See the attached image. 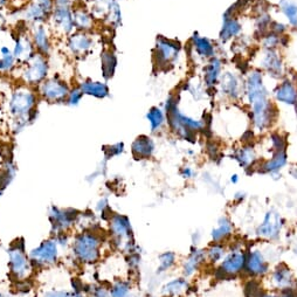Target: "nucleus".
I'll return each mask as SVG.
<instances>
[{
	"mask_svg": "<svg viewBox=\"0 0 297 297\" xmlns=\"http://www.w3.org/2000/svg\"><path fill=\"white\" fill-rule=\"evenodd\" d=\"M179 99L177 95H170L165 101L164 111L166 113V123L174 135L190 142H197V133L207 130V122L205 119L198 120L190 115H186L179 109Z\"/></svg>",
	"mask_w": 297,
	"mask_h": 297,
	"instance_id": "nucleus-1",
	"label": "nucleus"
},
{
	"mask_svg": "<svg viewBox=\"0 0 297 297\" xmlns=\"http://www.w3.org/2000/svg\"><path fill=\"white\" fill-rule=\"evenodd\" d=\"M38 93L31 89L28 85L18 87L12 93L9 109L14 120H25L32 124L36 120L38 110Z\"/></svg>",
	"mask_w": 297,
	"mask_h": 297,
	"instance_id": "nucleus-2",
	"label": "nucleus"
},
{
	"mask_svg": "<svg viewBox=\"0 0 297 297\" xmlns=\"http://www.w3.org/2000/svg\"><path fill=\"white\" fill-rule=\"evenodd\" d=\"M101 249L102 239L94 232H82L77 234L72 246L75 260L82 264H93L99 261Z\"/></svg>",
	"mask_w": 297,
	"mask_h": 297,
	"instance_id": "nucleus-3",
	"label": "nucleus"
},
{
	"mask_svg": "<svg viewBox=\"0 0 297 297\" xmlns=\"http://www.w3.org/2000/svg\"><path fill=\"white\" fill-rule=\"evenodd\" d=\"M109 231L113 245L127 253V255L140 250L133 240L131 222L128 217L123 214H112L109 220Z\"/></svg>",
	"mask_w": 297,
	"mask_h": 297,
	"instance_id": "nucleus-4",
	"label": "nucleus"
},
{
	"mask_svg": "<svg viewBox=\"0 0 297 297\" xmlns=\"http://www.w3.org/2000/svg\"><path fill=\"white\" fill-rule=\"evenodd\" d=\"M181 46L176 40L158 36L153 48V63L158 69H169L180 54Z\"/></svg>",
	"mask_w": 297,
	"mask_h": 297,
	"instance_id": "nucleus-5",
	"label": "nucleus"
},
{
	"mask_svg": "<svg viewBox=\"0 0 297 297\" xmlns=\"http://www.w3.org/2000/svg\"><path fill=\"white\" fill-rule=\"evenodd\" d=\"M250 122L254 131L263 132L271 127L275 121V108L269 97L256 100L250 103Z\"/></svg>",
	"mask_w": 297,
	"mask_h": 297,
	"instance_id": "nucleus-6",
	"label": "nucleus"
},
{
	"mask_svg": "<svg viewBox=\"0 0 297 297\" xmlns=\"http://www.w3.org/2000/svg\"><path fill=\"white\" fill-rule=\"evenodd\" d=\"M50 64L46 56L36 52L35 54L25 62L21 72V80L28 87H38L48 76Z\"/></svg>",
	"mask_w": 297,
	"mask_h": 297,
	"instance_id": "nucleus-7",
	"label": "nucleus"
},
{
	"mask_svg": "<svg viewBox=\"0 0 297 297\" xmlns=\"http://www.w3.org/2000/svg\"><path fill=\"white\" fill-rule=\"evenodd\" d=\"M246 253L241 248L238 249H231L227 252L225 258L219 263V267L215 269V278L218 280L232 279L241 274L245 269L246 264Z\"/></svg>",
	"mask_w": 297,
	"mask_h": 297,
	"instance_id": "nucleus-8",
	"label": "nucleus"
},
{
	"mask_svg": "<svg viewBox=\"0 0 297 297\" xmlns=\"http://www.w3.org/2000/svg\"><path fill=\"white\" fill-rule=\"evenodd\" d=\"M38 95L42 97L50 103H66L67 96L69 94V85L66 81L60 79L59 76L47 77L43 82L36 87Z\"/></svg>",
	"mask_w": 297,
	"mask_h": 297,
	"instance_id": "nucleus-9",
	"label": "nucleus"
},
{
	"mask_svg": "<svg viewBox=\"0 0 297 297\" xmlns=\"http://www.w3.org/2000/svg\"><path fill=\"white\" fill-rule=\"evenodd\" d=\"M90 13L95 20H103L115 28L122 24V11L117 0H95Z\"/></svg>",
	"mask_w": 297,
	"mask_h": 297,
	"instance_id": "nucleus-10",
	"label": "nucleus"
},
{
	"mask_svg": "<svg viewBox=\"0 0 297 297\" xmlns=\"http://www.w3.org/2000/svg\"><path fill=\"white\" fill-rule=\"evenodd\" d=\"M59 259V245L55 239L46 240L31 250L30 260L32 266L38 268L50 267L55 264Z\"/></svg>",
	"mask_w": 297,
	"mask_h": 297,
	"instance_id": "nucleus-11",
	"label": "nucleus"
},
{
	"mask_svg": "<svg viewBox=\"0 0 297 297\" xmlns=\"http://www.w3.org/2000/svg\"><path fill=\"white\" fill-rule=\"evenodd\" d=\"M9 267L12 276H14V279L18 281L25 280L31 274L33 267L30 256L25 253V248L22 245L20 246L19 242L15 243L9 249Z\"/></svg>",
	"mask_w": 297,
	"mask_h": 297,
	"instance_id": "nucleus-12",
	"label": "nucleus"
},
{
	"mask_svg": "<svg viewBox=\"0 0 297 297\" xmlns=\"http://www.w3.org/2000/svg\"><path fill=\"white\" fill-rule=\"evenodd\" d=\"M243 96L246 97L248 104L263 97H269V92L264 84L263 73L260 69H254L248 73L243 82Z\"/></svg>",
	"mask_w": 297,
	"mask_h": 297,
	"instance_id": "nucleus-13",
	"label": "nucleus"
},
{
	"mask_svg": "<svg viewBox=\"0 0 297 297\" xmlns=\"http://www.w3.org/2000/svg\"><path fill=\"white\" fill-rule=\"evenodd\" d=\"M284 226V220L281 214L275 210H269L264 214L263 220L256 227V235L262 239L275 241L281 235Z\"/></svg>",
	"mask_w": 297,
	"mask_h": 297,
	"instance_id": "nucleus-14",
	"label": "nucleus"
},
{
	"mask_svg": "<svg viewBox=\"0 0 297 297\" xmlns=\"http://www.w3.org/2000/svg\"><path fill=\"white\" fill-rule=\"evenodd\" d=\"M218 93L225 99L237 102L243 95V81L237 73L223 72L218 84Z\"/></svg>",
	"mask_w": 297,
	"mask_h": 297,
	"instance_id": "nucleus-15",
	"label": "nucleus"
},
{
	"mask_svg": "<svg viewBox=\"0 0 297 297\" xmlns=\"http://www.w3.org/2000/svg\"><path fill=\"white\" fill-rule=\"evenodd\" d=\"M79 212L72 209H60L53 206L50 210V221L52 226V232L58 235L66 232L74 225L79 217Z\"/></svg>",
	"mask_w": 297,
	"mask_h": 297,
	"instance_id": "nucleus-16",
	"label": "nucleus"
},
{
	"mask_svg": "<svg viewBox=\"0 0 297 297\" xmlns=\"http://www.w3.org/2000/svg\"><path fill=\"white\" fill-rule=\"evenodd\" d=\"M54 9V0H34L24 11V18L34 25H42L51 19Z\"/></svg>",
	"mask_w": 297,
	"mask_h": 297,
	"instance_id": "nucleus-17",
	"label": "nucleus"
},
{
	"mask_svg": "<svg viewBox=\"0 0 297 297\" xmlns=\"http://www.w3.org/2000/svg\"><path fill=\"white\" fill-rule=\"evenodd\" d=\"M270 270V264L260 249H250L246 253L245 274L249 278H263Z\"/></svg>",
	"mask_w": 297,
	"mask_h": 297,
	"instance_id": "nucleus-18",
	"label": "nucleus"
},
{
	"mask_svg": "<svg viewBox=\"0 0 297 297\" xmlns=\"http://www.w3.org/2000/svg\"><path fill=\"white\" fill-rule=\"evenodd\" d=\"M50 20L52 22L53 28H54L56 32H59L61 35L69 36L75 30L72 7L55 6Z\"/></svg>",
	"mask_w": 297,
	"mask_h": 297,
	"instance_id": "nucleus-19",
	"label": "nucleus"
},
{
	"mask_svg": "<svg viewBox=\"0 0 297 297\" xmlns=\"http://www.w3.org/2000/svg\"><path fill=\"white\" fill-rule=\"evenodd\" d=\"M259 64L262 71L274 79H280L284 73L283 61L276 50H263Z\"/></svg>",
	"mask_w": 297,
	"mask_h": 297,
	"instance_id": "nucleus-20",
	"label": "nucleus"
},
{
	"mask_svg": "<svg viewBox=\"0 0 297 297\" xmlns=\"http://www.w3.org/2000/svg\"><path fill=\"white\" fill-rule=\"evenodd\" d=\"M287 164V150H276V151L271 152V157L269 159L260 163L258 169H256V172L275 176V174H279L281 170H283Z\"/></svg>",
	"mask_w": 297,
	"mask_h": 297,
	"instance_id": "nucleus-21",
	"label": "nucleus"
},
{
	"mask_svg": "<svg viewBox=\"0 0 297 297\" xmlns=\"http://www.w3.org/2000/svg\"><path fill=\"white\" fill-rule=\"evenodd\" d=\"M94 46V39L88 32L77 31L68 36L67 47L69 52L75 56H82L92 50Z\"/></svg>",
	"mask_w": 297,
	"mask_h": 297,
	"instance_id": "nucleus-22",
	"label": "nucleus"
},
{
	"mask_svg": "<svg viewBox=\"0 0 297 297\" xmlns=\"http://www.w3.org/2000/svg\"><path fill=\"white\" fill-rule=\"evenodd\" d=\"M223 73V62L220 58L214 56L210 59L202 71V82L206 89H214L218 87L219 81Z\"/></svg>",
	"mask_w": 297,
	"mask_h": 297,
	"instance_id": "nucleus-23",
	"label": "nucleus"
},
{
	"mask_svg": "<svg viewBox=\"0 0 297 297\" xmlns=\"http://www.w3.org/2000/svg\"><path fill=\"white\" fill-rule=\"evenodd\" d=\"M190 46L192 48L193 54H195L198 59L207 60L214 58L215 53H217V47H215L212 40L206 38V36H201L198 33H194L192 38L190 40Z\"/></svg>",
	"mask_w": 297,
	"mask_h": 297,
	"instance_id": "nucleus-24",
	"label": "nucleus"
},
{
	"mask_svg": "<svg viewBox=\"0 0 297 297\" xmlns=\"http://www.w3.org/2000/svg\"><path fill=\"white\" fill-rule=\"evenodd\" d=\"M206 261V250L201 249L198 246L191 247V252L187 258L182 262V276L186 279L193 276L197 272L202 264Z\"/></svg>",
	"mask_w": 297,
	"mask_h": 297,
	"instance_id": "nucleus-25",
	"label": "nucleus"
},
{
	"mask_svg": "<svg viewBox=\"0 0 297 297\" xmlns=\"http://www.w3.org/2000/svg\"><path fill=\"white\" fill-rule=\"evenodd\" d=\"M233 158L238 162L240 166H242L246 171L250 170L249 173H253L256 171L259 166L258 154H256L254 145L250 144H243L241 148L237 149L233 153Z\"/></svg>",
	"mask_w": 297,
	"mask_h": 297,
	"instance_id": "nucleus-26",
	"label": "nucleus"
},
{
	"mask_svg": "<svg viewBox=\"0 0 297 297\" xmlns=\"http://www.w3.org/2000/svg\"><path fill=\"white\" fill-rule=\"evenodd\" d=\"M270 282L272 287L279 290L295 287V276L292 274L290 268L286 263H280L274 268L270 275Z\"/></svg>",
	"mask_w": 297,
	"mask_h": 297,
	"instance_id": "nucleus-27",
	"label": "nucleus"
},
{
	"mask_svg": "<svg viewBox=\"0 0 297 297\" xmlns=\"http://www.w3.org/2000/svg\"><path fill=\"white\" fill-rule=\"evenodd\" d=\"M276 102L295 107L297 104V87L290 80H283L274 90Z\"/></svg>",
	"mask_w": 297,
	"mask_h": 297,
	"instance_id": "nucleus-28",
	"label": "nucleus"
},
{
	"mask_svg": "<svg viewBox=\"0 0 297 297\" xmlns=\"http://www.w3.org/2000/svg\"><path fill=\"white\" fill-rule=\"evenodd\" d=\"M156 144L151 137L146 135L138 136L131 144L132 156L137 161L150 159L153 156Z\"/></svg>",
	"mask_w": 297,
	"mask_h": 297,
	"instance_id": "nucleus-29",
	"label": "nucleus"
},
{
	"mask_svg": "<svg viewBox=\"0 0 297 297\" xmlns=\"http://www.w3.org/2000/svg\"><path fill=\"white\" fill-rule=\"evenodd\" d=\"M242 32V24L240 20L234 17V15H230L225 13L223 14L222 20V27L219 33V39L222 43H226L233 40L241 34Z\"/></svg>",
	"mask_w": 297,
	"mask_h": 297,
	"instance_id": "nucleus-30",
	"label": "nucleus"
},
{
	"mask_svg": "<svg viewBox=\"0 0 297 297\" xmlns=\"http://www.w3.org/2000/svg\"><path fill=\"white\" fill-rule=\"evenodd\" d=\"M32 41L35 47V51L47 56L51 53L52 43L48 30L43 25H35L32 31Z\"/></svg>",
	"mask_w": 297,
	"mask_h": 297,
	"instance_id": "nucleus-31",
	"label": "nucleus"
},
{
	"mask_svg": "<svg viewBox=\"0 0 297 297\" xmlns=\"http://www.w3.org/2000/svg\"><path fill=\"white\" fill-rule=\"evenodd\" d=\"M79 87L82 90L83 95L93 96L95 99L104 100L110 96V89L109 85L102 82V81H93V80H84L79 84Z\"/></svg>",
	"mask_w": 297,
	"mask_h": 297,
	"instance_id": "nucleus-32",
	"label": "nucleus"
},
{
	"mask_svg": "<svg viewBox=\"0 0 297 297\" xmlns=\"http://www.w3.org/2000/svg\"><path fill=\"white\" fill-rule=\"evenodd\" d=\"M234 233V225L231 219L226 215L220 217L218 220V226L211 232V239L213 242H225Z\"/></svg>",
	"mask_w": 297,
	"mask_h": 297,
	"instance_id": "nucleus-33",
	"label": "nucleus"
},
{
	"mask_svg": "<svg viewBox=\"0 0 297 297\" xmlns=\"http://www.w3.org/2000/svg\"><path fill=\"white\" fill-rule=\"evenodd\" d=\"M189 289V280L182 276V278H176L166 282L162 288V294L165 297H179Z\"/></svg>",
	"mask_w": 297,
	"mask_h": 297,
	"instance_id": "nucleus-34",
	"label": "nucleus"
},
{
	"mask_svg": "<svg viewBox=\"0 0 297 297\" xmlns=\"http://www.w3.org/2000/svg\"><path fill=\"white\" fill-rule=\"evenodd\" d=\"M73 17H74L75 30L81 32H89L93 30L95 19L90 11H87L83 7H76V9H73Z\"/></svg>",
	"mask_w": 297,
	"mask_h": 297,
	"instance_id": "nucleus-35",
	"label": "nucleus"
},
{
	"mask_svg": "<svg viewBox=\"0 0 297 297\" xmlns=\"http://www.w3.org/2000/svg\"><path fill=\"white\" fill-rule=\"evenodd\" d=\"M117 68V56L111 50H104L101 53V71L105 81L110 80L115 75Z\"/></svg>",
	"mask_w": 297,
	"mask_h": 297,
	"instance_id": "nucleus-36",
	"label": "nucleus"
},
{
	"mask_svg": "<svg viewBox=\"0 0 297 297\" xmlns=\"http://www.w3.org/2000/svg\"><path fill=\"white\" fill-rule=\"evenodd\" d=\"M146 120L150 124V130L152 133L159 132L166 124V113L159 107H152L146 112Z\"/></svg>",
	"mask_w": 297,
	"mask_h": 297,
	"instance_id": "nucleus-37",
	"label": "nucleus"
},
{
	"mask_svg": "<svg viewBox=\"0 0 297 297\" xmlns=\"http://www.w3.org/2000/svg\"><path fill=\"white\" fill-rule=\"evenodd\" d=\"M227 252L229 249H227L225 242H213L206 249V260L210 261L211 264H218L222 261Z\"/></svg>",
	"mask_w": 297,
	"mask_h": 297,
	"instance_id": "nucleus-38",
	"label": "nucleus"
},
{
	"mask_svg": "<svg viewBox=\"0 0 297 297\" xmlns=\"http://www.w3.org/2000/svg\"><path fill=\"white\" fill-rule=\"evenodd\" d=\"M279 7L291 27H297V4L291 0H280Z\"/></svg>",
	"mask_w": 297,
	"mask_h": 297,
	"instance_id": "nucleus-39",
	"label": "nucleus"
},
{
	"mask_svg": "<svg viewBox=\"0 0 297 297\" xmlns=\"http://www.w3.org/2000/svg\"><path fill=\"white\" fill-rule=\"evenodd\" d=\"M110 297H131V283L125 280H117L109 289Z\"/></svg>",
	"mask_w": 297,
	"mask_h": 297,
	"instance_id": "nucleus-40",
	"label": "nucleus"
},
{
	"mask_svg": "<svg viewBox=\"0 0 297 297\" xmlns=\"http://www.w3.org/2000/svg\"><path fill=\"white\" fill-rule=\"evenodd\" d=\"M158 261H159V266L157 268V274H164L176 264L177 254L174 252H164L158 256Z\"/></svg>",
	"mask_w": 297,
	"mask_h": 297,
	"instance_id": "nucleus-41",
	"label": "nucleus"
},
{
	"mask_svg": "<svg viewBox=\"0 0 297 297\" xmlns=\"http://www.w3.org/2000/svg\"><path fill=\"white\" fill-rule=\"evenodd\" d=\"M243 292L246 297H261L264 291L261 282L256 278H250L245 283Z\"/></svg>",
	"mask_w": 297,
	"mask_h": 297,
	"instance_id": "nucleus-42",
	"label": "nucleus"
},
{
	"mask_svg": "<svg viewBox=\"0 0 297 297\" xmlns=\"http://www.w3.org/2000/svg\"><path fill=\"white\" fill-rule=\"evenodd\" d=\"M280 35H276L272 32H268L261 38V44L263 50H276L280 46Z\"/></svg>",
	"mask_w": 297,
	"mask_h": 297,
	"instance_id": "nucleus-43",
	"label": "nucleus"
},
{
	"mask_svg": "<svg viewBox=\"0 0 297 297\" xmlns=\"http://www.w3.org/2000/svg\"><path fill=\"white\" fill-rule=\"evenodd\" d=\"M15 62H17V59L13 56V53L7 55H2L0 56V73H10L13 71V68L15 67Z\"/></svg>",
	"mask_w": 297,
	"mask_h": 297,
	"instance_id": "nucleus-44",
	"label": "nucleus"
},
{
	"mask_svg": "<svg viewBox=\"0 0 297 297\" xmlns=\"http://www.w3.org/2000/svg\"><path fill=\"white\" fill-rule=\"evenodd\" d=\"M83 96L84 95L82 90H81V88L79 87V85H76V87L72 88L71 90H69V94L66 100V104H68L69 107H76V105L80 104Z\"/></svg>",
	"mask_w": 297,
	"mask_h": 297,
	"instance_id": "nucleus-45",
	"label": "nucleus"
},
{
	"mask_svg": "<svg viewBox=\"0 0 297 297\" xmlns=\"http://www.w3.org/2000/svg\"><path fill=\"white\" fill-rule=\"evenodd\" d=\"M270 144H271V149L272 151H276V150H287V141L281 133L274 132L271 133L269 137Z\"/></svg>",
	"mask_w": 297,
	"mask_h": 297,
	"instance_id": "nucleus-46",
	"label": "nucleus"
},
{
	"mask_svg": "<svg viewBox=\"0 0 297 297\" xmlns=\"http://www.w3.org/2000/svg\"><path fill=\"white\" fill-rule=\"evenodd\" d=\"M105 152V158L109 159L111 157H116L120 156L124 152V143H116L113 145H109L108 149L104 150Z\"/></svg>",
	"mask_w": 297,
	"mask_h": 297,
	"instance_id": "nucleus-47",
	"label": "nucleus"
},
{
	"mask_svg": "<svg viewBox=\"0 0 297 297\" xmlns=\"http://www.w3.org/2000/svg\"><path fill=\"white\" fill-rule=\"evenodd\" d=\"M206 151L212 161L220 159V149H219V145L215 142H209L206 144Z\"/></svg>",
	"mask_w": 297,
	"mask_h": 297,
	"instance_id": "nucleus-48",
	"label": "nucleus"
},
{
	"mask_svg": "<svg viewBox=\"0 0 297 297\" xmlns=\"http://www.w3.org/2000/svg\"><path fill=\"white\" fill-rule=\"evenodd\" d=\"M89 297H110V292L102 286H93L88 290Z\"/></svg>",
	"mask_w": 297,
	"mask_h": 297,
	"instance_id": "nucleus-49",
	"label": "nucleus"
},
{
	"mask_svg": "<svg viewBox=\"0 0 297 297\" xmlns=\"http://www.w3.org/2000/svg\"><path fill=\"white\" fill-rule=\"evenodd\" d=\"M269 31L272 32V33H275L276 35L282 36V35L286 34V32L288 31V27H287L286 24H283V22H280V21H271Z\"/></svg>",
	"mask_w": 297,
	"mask_h": 297,
	"instance_id": "nucleus-50",
	"label": "nucleus"
},
{
	"mask_svg": "<svg viewBox=\"0 0 297 297\" xmlns=\"http://www.w3.org/2000/svg\"><path fill=\"white\" fill-rule=\"evenodd\" d=\"M128 264L129 267L131 268V269H137L138 267H140L141 264V255H140V252H136V253H131V254H128Z\"/></svg>",
	"mask_w": 297,
	"mask_h": 297,
	"instance_id": "nucleus-51",
	"label": "nucleus"
},
{
	"mask_svg": "<svg viewBox=\"0 0 297 297\" xmlns=\"http://www.w3.org/2000/svg\"><path fill=\"white\" fill-rule=\"evenodd\" d=\"M42 297H74V294L68 290H50L44 292Z\"/></svg>",
	"mask_w": 297,
	"mask_h": 297,
	"instance_id": "nucleus-52",
	"label": "nucleus"
},
{
	"mask_svg": "<svg viewBox=\"0 0 297 297\" xmlns=\"http://www.w3.org/2000/svg\"><path fill=\"white\" fill-rule=\"evenodd\" d=\"M180 176L186 179V180H190V179H193L195 178V176H197V172L193 170L192 166H190V165H185L184 168H181L180 170Z\"/></svg>",
	"mask_w": 297,
	"mask_h": 297,
	"instance_id": "nucleus-53",
	"label": "nucleus"
},
{
	"mask_svg": "<svg viewBox=\"0 0 297 297\" xmlns=\"http://www.w3.org/2000/svg\"><path fill=\"white\" fill-rule=\"evenodd\" d=\"M281 294L283 295V297H297V289L295 287L283 289V290H281Z\"/></svg>",
	"mask_w": 297,
	"mask_h": 297,
	"instance_id": "nucleus-54",
	"label": "nucleus"
},
{
	"mask_svg": "<svg viewBox=\"0 0 297 297\" xmlns=\"http://www.w3.org/2000/svg\"><path fill=\"white\" fill-rule=\"evenodd\" d=\"M200 239H201V234L199 233V232H194L192 234V243L193 246H198V243L200 242Z\"/></svg>",
	"mask_w": 297,
	"mask_h": 297,
	"instance_id": "nucleus-55",
	"label": "nucleus"
},
{
	"mask_svg": "<svg viewBox=\"0 0 297 297\" xmlns=\"http://www.w3.org/2000/svg\"><path fill=\"white\" fill-rule=\"evenodd\" d=\"M245 198H246V194L243 192H237L234 194V200L237 201L238 204H240V202H242L243 200H245Z\"/></svg>",
	"mask_w": 297,
	"mask_h": 297,
	"instance_id": "nucleus-56",
	"label": "nucleus"
},
{
	"mask_svg": "<svg viewBox=\"0 0 297 297\" xmlns=\"http://www.w3.org/2000/svg\"><path fill=\"white\" fill-rule=\"evenodd\" d=\"M261 297H283V295L281 294V292L280 294H276V292H266L264 291Z\"/></svg>",
	"mask_w": 297,
	"mask_h": 297,
	"instance_id": "nucleus-57",
	"label": "nucleus"
},
{
	"mask_svg": "<svg viewBox=\"0 0 297 297\" xmlns=\"http://www.w3.org/2000/svg\"><path fill=\"white\" fill-rule=\"evenodd\" d=\"M239 179H240V178H239V174H237V173L232 174V176H231V182H232V184H234V185H235V184H238V182H239Z\"/></svg>",
	"mask_w": 297,
	"mask_h": 297,
	"instance_id": "nucleus-58",
	"label": "nucleus"
},
{
	"mask_svg": "<svg viewBox=\"0 0 297 297\" xmlns=\"http://www.w3.org/2000/svg\"><path fill=\"white\" fill-rule=\"evenodd\" d=\"M6 25V18L4 17V15L0 13V30Z\"/></svg>",
	"mask_w": 297,
	"mask_h": 297,
	"instance_id": "nucleus-59",
	"label": "nucleus"
},
{
	"mask_svg": "<svg viewBox=\"0 0 297 297\" xmlns=\"http://www.w3.org/2000/svg\"><path fill=\"white\" fill-rule=\"evenodd\" d=\"M9 2L10 0H0V9H2V7H5L6 5H9Z\"/></svg>",
	"mask_w": 297,
	"mask_h": 297,
	"instance_id": "nucleus-60",
	"label": "nucleus"
},
{
	"mask_svg": "<svg viewBox=\"0 0 297 297\" xmlns=\"http://www.w3.org/2000/svg\"><path fill=\"white\" fill-rule=\"evenodd\" d=\"M81 3H83V4H93L95 0H80Z\"/></svg>",
	"mask_w": 297,
	"mask_h": 297,
	"instance_id": "nucleus-61",
	"label": "nucleus"
},
{
	"mask_svg": "<svg viewBox=\"0 0 297 297\" xmlns=\"http://www.w3.org/2000/svg\"><path fill=\"white\" fill-rule=\"evenodd\" d=\"M0 297H3V294H2V292H0Z\"/></svg>",
	"mask_w": 297,
	"mask_h": 297,
	"instance_id": "nucleus-62",
	"label": "nucleus"
},
{
	"mask_svg": "<svg viewBox=\"0 0 297 297\" xmlns=\"http://www.w3.org/2000/svg\"><path fill=\"white\" fill-rule=\"evenodd\" d=\"M295 107H296V110H297V104H296V105H295Z\"/></svg>",
	"mask_w": 297,
	"mask_h": 297,
	"instance_id": "nucleus-63",
	"label": "nucleus"
},
{
	"mask_svg": "<svg viewBox=\"0 0 297 297\" xmlns=\"http://www.w3.org/2000/svg\"><path fill=\"white\" fill-rule=\"evenodd\" d=\"M117 2H119V0H117Z\"/></svg>",
	"mask_w": 297,
	"mask_h": 297,
	"instance_id": "nucleus-64",
	"label": "nucleus"
}]
</instances>
